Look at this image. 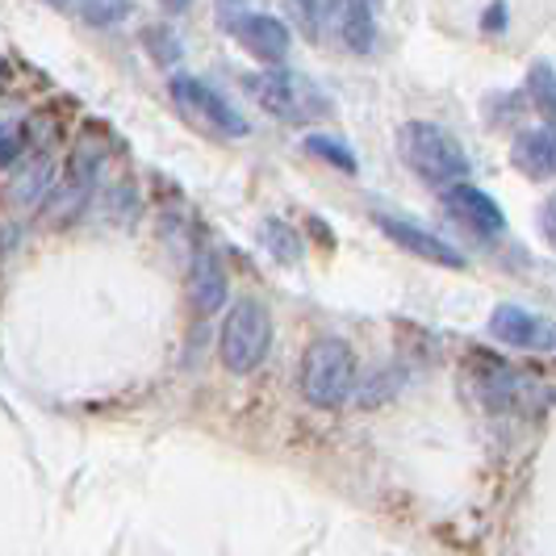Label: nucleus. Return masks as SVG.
Returning a JSON list of instances; mask_svg holds the SVG:
<instances>
[{"label":"nucleus","mask_w":556,"mask_h":556,"mask_svg":"<svg viewBox=\"0 0 556 556\" xmlns=\"http://www.w3.org/2000/svg\"><path fill=\"white\" fill-rule=\"evenodd\" d=\"M356 381H361V364L348 339L323 334L306 348L298 368V390L314 410H339L356 393Z\"/></svg>","instance_id":"obj_1"},{"label":"nucleus","mask_w":556,"mask_h":556,"mask_svg":"<svg viewBox=\"0 0 556 556\" xmlns=\"http://www.w3.org/2000/svg\"><path fill=\"white\" fill-rule=\"evenodd\" d=\"M397 155L422 185L447 189L456 180H469V155L465 147L435 122H406L397 130Z\"/></svg>","instance_id":"obj_2"},{"label":"nucleus","mask_w":556,"mask_h":556,"mask_svg":"<svg viewBox=\"0 0 556 556\" xmlns=\"http://www.w3.org/2000/svg\"><path fill=\"white\" fill-rule=\"evenodd\" d=\"M268 348H273V318L255 298H243L226 309L223 334H218V356H223L226 372L251 377L268 361Z\"/></svg>","instance_id":"obj_3"},{"label":"nucleus","mask_w":556,"mask_h":556,"mask_svg":"<svg viewBox=\"0 0 556 556\" xmlns=\"http://www.w3.org/2000/svg\"><path fill=\"white\" fill-rule=\"evenodd\" d=\"M243 88L260 101V110H268L277 122H298V126H302L309 117L327 113L323 92H318L306 76H298V72H289V67H280V63L268 67V72L243 76Z\"/></svg>","instance_id":"obj_4"},{"label":"nucleus","mask_w":556,"mask_h":556,"mask_svg":"<svg viewBox=\"0 0 556 556\" xmlns=\"http://www.w3.org/2000/svg\"><path fill=\"white\" fill-rule=\"evenodd\" d=\"M167 88H172V101L189 113L201 130H210L218 139H248L251 135L248 117L235 110L226 97H218L205 80H197V76H172Z\"/></svg>","instance_id":"obj_5"},{"label":"nucleus","mask_w":556,"mask_h":556,"mask_svg":"<svg viewBox=\"0 0 556 556\" xmlns=\"http://www.w3.org/2000/svg\"><path fill=\"white\" fill-rule=\"evenodd\" d=\"M226 29L239 38V47L248 51L255 63H285L289 55V42L293 34L280 17H268V13H230L226 17Z\"/></svg>","instance_id":"obj_6"},{"label":"nucleus","mask_w":556,"mask_h":556,"mask_svg":"<svg viewBox=\"0 0 556 556\" xmlns=\"http://www.w3.org/2000/svg\"><path fill=\"white\" fill-rule=\"evenodd\" d=\"M318 26L331 29L334 42L352 55H368L377 42V17H372L368 0H323Z\"/></svg>","instance_id":"obj_7"},{"label":"nucleus","mask_w":556,"mask_h":556,"mask_svg":"<svg viewBox=\"0 0 556 556\" xmlns=\"http://www.w3.org/2000/svg\"><path fill=\"white\" fill-rule=\"evenodd\" d=\"M444 205H447V214H452L456 223L469 226V230H473V235H481V239H494V235H502V230H506V214H502V205L485 193V189L469 185V180L447 185Z\"/></svg>","instance_id":"obj_8"},{"label":"nucleus","mask_w":556,"mask_h":556,"mask_svg":"<svg viewBox=\"0 0 556 556\" xmlns=\"http://www.w3.org/2000/svg\"><path fill=\"white\" fill-rule=\"evenodd\" d=\"M377 226H381V230L390 235L397 248H406L410 255L427 260V264H435V268H452V273H465V268H469L465 251L452 248L447 239L431 235V230H422V226L406 223V218H390V214H377Z\"/></svg>","instance_id":"obj_9"},{"label":"nucleus","mask_w":556,"mask_h":556,"mask_svg":"<svg viewBox=\"0 0 556 556\" xmlns=\"http://www.w3.org/2000/svg\"><path fill=\"white\" fill-rule=\"evenodd\" d=\"M490 334L506 348H523V352H553V327L548 318H540L535 309L523 306H498L490 314Z\"/></svg>","instance_id":"obj_10"},{"label":"nucleus","mask_w":556,"mask_h":556,"mask_svg":"<svg viewBox=\"0 0 556 556\" xmlns=\"http://www.w3.org/2000/svg\"><path fill=\"white\" fill-rule=\"evenodd\" d=\"M510 164L519 167L528 180H553V167H556V142L553 130L540 126V130H523L515 147H510Z\"/></svg>","instance_id":"obj_11"},{"label":"nucleus","mask_w":556,"mask_h":556,"mask_svg":"<svg viewBox=\"0 0 556 556\" xmlns=\"http://www.w3.org/2000/svg\"><path fill=\"white\" fill-rule=\"evenodd\" d=\"M193 306L201 314H218L226 306V268L214 251H197L193 260Z\"/></svg>","instance_id":"obj_12"},{"label":"nucleus","mask_w":556,"mask_h":556,"mask_svg":"<svg viewBox=\"0 0 556 556\" xmlns=\"http://www.w3.org/2000/svg\"><path fill=\"white\" fill-rule=\"evenodd\" d=\"M51 172H55V160L42 151V155H34L29 164H22V172L13 176V185H9V197L17 201V205H29V201H38V197L47 193V185H51Z\"/></svg>","instance_id":"obj_13"},{"label":"nucleus","mask_w":556,"mask_h":556,"mask_svg":"<svg viewBox=\"0 0 556 556\" xmlns=\"http://www.w3.org/2000/svg\"><path fill=\"white\" fill-rule=\"evenodd\" d=\"M260 243L273 251L280 264H302V260H306L302 235L289 223H280V218H264V223H260Z\"/></svg>","instance_id":"obj_14"},{"label":"nucleus","mask_w":556,"mask_h":556,"mask_svg":"<svg viewBox=\"0 0 556 556\" xmlns=\"http://www.w3.org/2000/svg\"><path fill=\"white\" fill-rule=\"evenodd\" d=\"M528 101L540 113H544V122H553L556 88H553V63H548V59H540V63H535V67L528 72Z\"/></svg>","instance_id":"obj_15"},{"label":"nucleus","mask_w":556,"mask_h":556,"mask_svg":"<svg viewBox=\"0 0 556 556\" xmlns=\"http://www.w3.org/2000/svg\"><path fill=\"white\" fill-rule=\"evenodd\" d=\"M306 151L314 155V160H327L331 167H339V172H356V155H352V147L348 142L331 139V135H306Z\"/></svg>","instance_id":"obj_16"},{"label":"nucleus","mask_w":556,"mask_h":556,"mask_svg":"<svg viewBox=\"0 0 556 556\" xmlns=\"http://www.w3.org/2000/svg\"><path fill=\"white\" fill-rule=\"evenodd\" d=\"M142 47H147V55L155 59L160 67L180 63V42H176V34H172L167 26H147V29H142Z\"/></svg>","instance_id":"obj_17"},{"label":"nucleus","mask_w":556,"mask_h":556,"mask_svg":"<svg viewBox=\"0 0 556 556\" xmlns=\"http://www.w3.org/2000/svg\"><path fill=\"white\" fill-rule=\"evenodd\" d=\"M130 13V0H80V17L88 26H117Z\"/></svg>","instance_id":"obj_18"},{"label":"nucleus","mask_w":556,"mask_h":556,"mask_svg":"<svg viewBox=\"0 0 556 556\" xmlns=\"http://www.w3.org/2000/svg\"><path fill=\"white\" fill-rule=\"evenodd\" d=\"M280 4L293 13V22H298L302 34H309V38L323 34V26H318V17H323V0H280Z\"/></svg>","instance_id":"obj_19"},{"label":"nucleus","mask_w":556,"mask_h":556,"mask_svg":"<svg viewBox=\"0 0 556 556\" xmlns=\"http://www.w3.org/2000/svg\"><path fill=\"white\" fill-rule=\"evenodd\" d=\"M22 151H26V126H17V122L0 126V167L17 164Z\"/></svg>","instance_id":"obj_20"},{"label":"nucleus","mask_w":556,"mask_h":556,"mask_svg":"<svg viewBox=\"0 0 556 556\" xmlns=\"http://www.w3.org/2000/svg\"><path fill=\"white\" fill-rule=\"evenodd\" d=\"M481 29H485V34H502V29H506V4H502V0H494V4L485 9Z\"/></svg>","instance_id":"obj_21"},{"label":"nucleus","mask_w":556,"mask_h":556,"mask_svg":"<svg viewBox=\"0 0 556 556\" xmlns=\"http://www.w3.org/2000/svg\"><path fill=\"white\" fill-rule=\"evenodd\" d=\"M540 223H544V239H553V205L540 210Z\"/></svg>","instance_id":"obj_22"},{"label":"nucleus","mask_w":556,"mask_h":556,"mask_svg":"<svg viewBox=\"0 0 556 556\" xmlns=\"http://www.w3.org/2000/svg\"><path fill=\"white\" fill-rule=\"evenodd\" d=\"M164 9L167 13H185V9H189V0H164Z\"/></svg>","instance_id":"obj_23"},{"label":"nucleus","mask_w":556,"mask_h":556,"mask_svg":"<svg viewBox=\"0 0 556 556\" xmlns=\"http://www.w3.org/2000/svg\"><path fill=\"white\" fill-rule=\"evenodd\" d=\"M47 4H55V9H67V0H47Z\"/></svg>","instance_id":"obj_24"}]
</instances>
